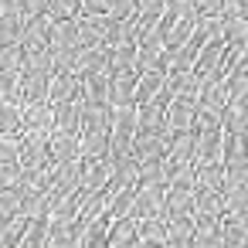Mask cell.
Masks as SVG:
<instances>
[{"label": "cell", "instance_id": "obj_41", "mask_svg": "<svg viewBox=\"0 0 248 248\" xmlns=\"http://www.w3.org/2000/svg\"><path fill=\"white\" fill-rule=\"evenodd\" d=\"M133 14H136V0H109V17L126 21V17H133Z\"/></svg>", "mask_w": 248, "mask_h": 248}, {"label": "cell", "instance_id": "obj_18", "mask_svg": "<svg viewBox=\"0 0 248 248\" xmlns=\"http://www.w3.org/2000/svg\"><path fill=\"white\" fill-rule=\"evenodd\" d=\"M163 82H167V72H163V68H146V72H140V75H136V106L156 99V92L163 89Z\"/></svg>", "mask_w": 248, "mask_h": 248}, {"label": "cell", "instance_id": "obj_21", "mask_svg": "<svg viewBox=\"0 0 248 248\" xmlns=\"http://www.w3.org/2000/svg\"><path fill=\"white\" fill-rule=\"evenodd\" d=\"M136 245H167V221L163 217H140Z\"/></svg>", "mask_w": 248, "mask_h": 248}, {"label": "cell", "instance_id": "obj_5", "mask_svg": "<svg viewBox=\"0 0 248 248\" xmlns=\"http://www.w3.org/2000/svg\"><path fill=\"white\" fill-rule=\"evenodd\" d=\"M194 112H197V95H173L167 102V129H190L194 123Z\"/></svg>", "mask_w": 248, "mask_h": 248}, {"label": "cell", "instance_id": "obj_44", "mask_svg": "<svg viewBox=\"0 0 248 248\" xmlns=\"http://www.w3.org/2000/svg\"><path fill=\"white\" fill-rule=\"evenodd\" d=\"M167 14H173V17H180V14H187V11H194V0H167V7H163Z\"/></svg>", "mask_w": 248, "mask_h": 248}, {"label": "cell", "instance_id": "obj_32", "mask_svg": "<svg viewBox=\"0 0 248 248\" xmlns=\"http://www.w3.org/2000/svg\"><path fill=\"white\" fill-rule=\"evenodd\" d=\"M82 7V0H45V14L51 21H62V17H75Z\"/></svg>", "mask_w": 248, "mask_h": 248}, {"label": "cell", "instance_id": "obj_39", "mask_svg": "<svg viewBox=\"0 0 248 248\" xmlns=\"http://www.w3.org/2000/svg\"><path fill=\"white\" fill-rule=\"evenodd\" d=\"M224 0H194V14L197 17H221Z\"/></svg>", "mask_w": 248, "mask_h": 248}, {"label": "cell", "instance_id": "obj_1", "mask_svg": "<svg viewBox=\"0 0 248 248\" xmlns=\"http://www.w3.org/2000/svg\"><path fill=\"white\" fill-rule=\"evenodd\" d=\"M136 68H116L109 75V106H136Z\"/></svg>", "mask_w": 248, "mask_h": 248}, {"label": "cell", "instance_id": "obj_40", "mask_svg": "<svg viewBox=\"0 0 248 248\" xmlns=\"http://www.w3.org/2000/svg\"><path fill=\"white\" fill-rule=\"evenodd\" d=\"M21 180V163H0V190H11Z\"/></svg>", "mask_w": 248, "mask_h": 248}, {"label": "cell", "instance_id": "obj_15", "mask_svg": "<svg viewBox=\"0 0 248 248\" xmlns=\"http://www.w3.org/2000/svg\"><path fill=\"white\" fill-rule=\"evenodd\" d=\"M55 129L65 133H82V99L75 95L72 102H55Z\"/></svg>", "mask_w": 248, "mask_h": 248}, {"label": "cell", "instance_id": "obj_24", "mask_svg": "<svg viewBox=\"0 0 248 248\" xmlns=\"http://www.w3.org/2000/svg\"><path fill=\"white\" fill-rule=\"evenodd\" d=\"M221 41L224 45H248V14L238 17H221Z\"/></svg>", "mask_w": 248, "mask_h": 248}, {"label": "cell", "instance_id": "obj_11", "mask_svg": "<svg viewBox=\"0 0 248 248\" xmlns=\"http://www.w3.org/2000/svg\"><path fill=\"white\" fill-rule=\"evenodd\" d=\"M217 228H221V241H224L228 248L248 245V214H228V211H221Z\"/></svg>", "mask_w": 248, "mask_h": 248}, {"label": "cell", "instance_id": "obj_31", "mask_svg": "<svg viewBox=\"0 0 248 248\" xmlns=\"http://www.w3.org/2000/svg\"><path fill=\"white\" fill-rule=\"evenodd\" d=\"M221 17H197V28H194V38L201 41V45H207V41H221Z\"/></svg>", "mask_w": 248, "mask_h": 248}, {"label": "cell", "instance_id": "obj_26", "mask_svg": "<svg viewBox=\"0 0 248 248\" xmlns=\"http://www.w3.org/2000/svg\"><path fill=\"white\" fill-rule=\"evenodd\" d=\"M21 214L24 217H48V190H24L21 194Z\"/></svg>", "mask_w": 248, "mask_h": 248}, {"label": "cell", "instance_id": "obj_33", "mask_svg": "<svg viewBox=\"0 0 248 248\" xmlns=\"http://www.w3.org/2000/svg\"><path fill=\"white\" fill-rule=\"evenodd\" d=\"M0 133H17L21 136V106L0 102Z\"/></svg>", "mask_w": 248, "mask_h": 248}, {"label": "cell", "instance_id": "obj_29", "mask_svg": "<svg viewBox=\"0 0 248 248\" xmlns=\"http://www.w3.org/2000/svg\"><path fill=\"white\" fill-rule=\"evenodd\" d=\"M194 214H221V190L197 187L194 190Z\"/></svg>", "mask_w": 248, "mask_h": 248}, {"label": "cell", "instance_id": "obj_4", "mask_svg": "<svg viewBox=\"0 0 248 248\" xmlns=\"http://www.w3.org/2000/svg\"><path fill=\"white\" fill-rule=\"evenodd\" d=\"M221 62H224V41H207V45H201V51H197L194 72L201 75V82L221 78Z\"/></svg>", "mask_w": 248, "mask_h": 248}, {"label": "cell", "instance_id": "obj_13", "mask_svg": "<svg viewBox=\"0 0 248 248\" xmlns=\"http://www.w3.org/2000/svg\"><path fill=\"white\" fill-rule=\"evenodd\" d=\"M48 156H51V163L78 160V136L65 133V129H51V136H48Z\"/></svg>", "mask_w": 248, "mask_h": 248}, {"label": "cell", "instance_id": "obj_36", "mask_svg": "<svg viewBox=\"0 0 248 248\" xmlns=\"http://www.w3.org/2000/svg\"><path fill=\"white\" fill-rule=\"evenodd\" d=\"M211 126H221V112H211V109H204L201 102H197V112H194V123H190V129H211Z\"/></svg>", "mask_w": 248, "mask_h": 248}, {"label": "cell", "instance_id": "obj_42", "mask_svg": "<svg viewBox=\"0 0 248 248\" xmlns=\"http://www.w3.org/2000/svg\"><path fill=\"white\" fill-rule=\"evenodd\" d=\"M17 14L28 21L34 14H45V0H17Z\"/></svg>", "mask_w": 248, "mask_h": 248}, {"label": "cell", "instance_id": "obj_3", "mask_svg": "<svg viewBox=\"0 0 248 248\" xmlns=\"http://www.w3.org/2000/svg\"><path fill=\"white\" fill-rule=\"evenodd\" d=\"M211 160H224V126H211V129H201L197 133L194 163H211Z\"/></svg>", "mask_w": 248, "mask_h": 248}, {"label": "cell", "instance_id": "obj_34", "mask_svg": "<svg viewBox=\"0 0 248 248\" xmlns=\"http://www.w3.org/2000/svg\"><path fill=\"white\" fill-rule=\"evenodd\" d=\"M248 156V133H228L224 129V160Z\"/></svg>", "mask_w": 248, "mask_h": 248}, {"label": "cell", "instance_id": "obj_35", "mask_svg": "<svg viewBox=\"0 0 248 248\" xmlns=\"http://www.w3.org/2000/svg\"><path fill=\"white\" fill-rule=\"evenodd\" d=\"M0 102H14V106H21V102H24L17 75H4V78H0Z\"/></svg>", "mask_w": 248, "mask_h": 248}, {"label": "cell", "instance_id": "obj_9", "mask_svg": "<svg viewBox=\"0 0 248 248\" xmlns=\"http://www.w3.org/2000/svg\"><path fill=\"white\" fill-rule=\"evenodd\" d=\"M217 217H221V214H194V234H190V245H197V248H217V245H224V241H221Z\"/></svg>", "mask_w": 248, "mask_h": 248}, {"label": "cell", "instance_id": "obj_28", "mask_svg": "<svg viewBox=\"0 0 248 248\" xmlns=\"http://www.w3.org/2000/svg\"><path fill=\"white\" fill-rule=\"evenodd\" d=\"M109 65L116 68H136V41H123L109 48Z\"/></svg>", "mask_w": 248, "mask_h": 248}, {"label": "cell", "instance_id": "obj_8", "mask_svg": "<svg viewBox=\"0 0 248 248\" xmlns=\"http://www.w3.org/2000/svg\"><path fill=\"white\" fill-rule=\"evenodd\" d=\"M112 180V156L82 160V190H102Z\"/></svg>", "mask_w": 248, "mask_h": 248}, {"label": "cell", "instance_id": "obj_37", "mask_svg": "<svg viewBox=\"0 0 248 248\" xmlns=\"http://www.w3.org/2000/svg\"><path fill=\"white\" fill-rule=\"evenodd\" d=\"M0 163H17V133H0Z\"/></svg>", "mask_w": 248, "mask_h": 248}, {"label": "cell", "instance_id": "obj_12", "mask_svg": "<svg viewBox=\"0 0 248 248\" xmlns=\"http://www.w3.org/2000/svg\"><path fill=\"white\" fill-rule=\"evenodd\" d=\"M17 82H21V95H24V102H48V82H51V75L21 68V72H17ZM24 102H21V106H24Z\"/></svg>", "mask_w": 248, "mask_h": 248}, {"label": "cell", "instance_id": "obj_25", "mask_svg": "<svg viewBox=\"0 0 248 248\" xmlns=\"http://www.w3.org/2000/svg\"><path fill=\"white\" fill-rule=\"evenodd\" d=\"M21 68H24V48H21V41L0 45V75H17Z\"/></svg>", "mask_w": 248, "mask_h": 248}, {"label": "cell", "instance_id": "obj_20", "mask_svg": "<svg viewBox=\"0 0 248 248\" xmlns=\"http://www.w3.org/2000/svg\"><path fill=\"white\" fill-rule=\"evenodd\" d=\"M194 180H197V187H207V190H221V187H224V160L194 163Z\"/></svg>", "mask_w": 248, "mask_h": 248}, {"label": "cell", "instance_id": "obj_17", "mask_svg": "<svg viewBox=\"0 0 248 248\" xmlns=\"http://www.w3.org/2000/svg\"><path fill=\"white\" fill-rule=\"evenodd\" d=\"M136 217L133 214H123V217H112L109 221V231H106V245L119 248V245H136Z\"/></svg>", "mask_w": 248, "mask_h": 248}, {"label": "cell", "instance_id": "obj_43", "mask_svg": "<svg viewBox=\"0 0 248 248\" xmlns=\"http://www.w3.org/2000/svg\"><path fill=\"white\" fill-rule=\"evenodd\" d=\"M78 14H109V0H82Z\"/></svg>", "mask_w": 248, "mask_h": 248}, {"label": "cell", "instance_id": "obj_14", "mask_svg": "<svg viewBox=\"0 0 248 248\" xmlns=\"http://www.w3.org/2000/svg\"><path fill=\"white\" fill-rule=\"evenodd\" d=\"M48 31H51V17L48 14L28 17L24 31H21V48H48Z\"/></svg>", "mask_w": 248, "mask_h": 248}, {"label": "cell", "instance_id": "obj_2", "mask_svg": "<svg viewBox=\"0 0 248 248\" xmlns=\"http://www.w3.org/2000/svg\"><path fill=\"white\" fill-rule=\"evenodd\" d=\"M82 187V156L78 160H65V163H55L51 167V184H48V197H58V194H72Z\"/></svg>", "mask_w": 248, "mask_h": 248}, {"label": "cell", "instance_id": "obj_22", "mask_svg": "<svg viewBox=\"0 0 248 248\" xmlns=\"http://www.w3.org/2000/svg\"><path fill=\"white\" fill-rule=\"evenodd\" d=\"M201 75L190 68V72H170L167 75V92L170 95H197L201 92Z\"/></svg>", "mask_w": 248, "mask_h": 248}, {"label": "cell", "instance_id": "obj_16", "mask_svg": "<svg viewBox=\"0 0 248 248\" xmlns=\"http://www.w3.org/2000/svg\"><path fill=\"white\" fill-rule=\"evenodd\" d=\"M190 234H194V211L167 217V245H170V248L190 245Z\"/></svg>", "mask_w": 248, "mask_h": 248}, {"label": "cell", "instance_id": "obj_19", "mask_svg": "<svg viewBox=\"0 0 248 248\" xmlns=\"http://www.w3.org/2000/svg\"><path fill=\"white\" fill-rule=\"evenodd\" d=\"M197 102H201L204 109H211V112H224V106H228V89H224V82H221V78H207V82L201 85V92H197Z\"/></svg>", "mask_w": 248, "mask_h": 248}, {"label": "cell", "instance_id": "obj_38", "mask_svg": "<svg viewBox=\"0 0 248 248\" xmlns=\"http://www.w3.org/2000/svg\"><path fill=\"white\" fill-rule=\"evenodd\" d=\"M4 214H21V194L11 187V190H0V217Z\"/></svg>", "mask_w": 248, "mask_h": 248}, {"label": "cell", "instance_id": "obj_23", "mask_svg": "<svg viewBox=\"0 0 248 248\" xmlns=\"http://www.w3.org/2000/svg\"><path fill=\"white\" fill-rule=\"evenodd\" d=\"M28 221L31 217H24V214H4V217H0V248L21 245V234H24Z\"/></svg>", "mask_w": 248, "mask_h": 248}, {"label": "cell", "instance_id": "obj_30", "mask_svg": "<svg viewBox=\"0 0 248 248\" xmlns=\"http://www.w3.org/2000/svg\"><path fill=\"white\" fill-rule=\"evenodd\" d=\"M45 238H48V217H31L21 234V248H41Z\"/></svg>", "mask_w": 248, "mask_h": 248}, {"label": "cell", "instance_id": "obj_7", "mask_svg": "<svg viewBox=\"0 0 248 248\" xmlns=\"http://www.w3.org/2000/svg\"><path fill=\"white\" fill-rule=\"evenodd\" d=\"M48 48H51V51H75V48H78V24H75V17L51 21Z\"/></svg>", "mask_w": 248, "mask_h": 248}, {"label": "cell", "instance_id": "obj_10", "mask_svg": "<svg viewBox=\"0 0 248 248\" xmlns=\"http://www.w3.org/2000/svg\"><path fill=\"white\" fill-rule=\"evenodd\" d=\"M82 89V78L75 72H51V82H48V102H72Z\"/></svg>", "mask_w": 248, "mask_h": 248}, {"label": "cell", "instance_id": "obj_6", "mask_svg": "<svg viewBox=\"0 0 248 248\" xmlns=\"http://www.w3.org/2000/svg\"><path fill=\"white\" fill-rule=\"evenodd\" d=\"M21 129H55V106L51 102H24L21 106Z\"/></svg>", "mask_w": 248, "mask_h": 248}, {"label": "cell", "instance_id": "obj_27", "mask_svg": "<svg viewBox=\"0 0 248 248\" xmlns=\"http://www.w3.org/2000/svg\"><path fill=\"white\" fill-rule=\"evenodd\" d=\"M21 31H24V17L17 11H0V45L21 41Z\"/></svg>", "mask_w": 248, "mask_h": 248}]
</instances>
